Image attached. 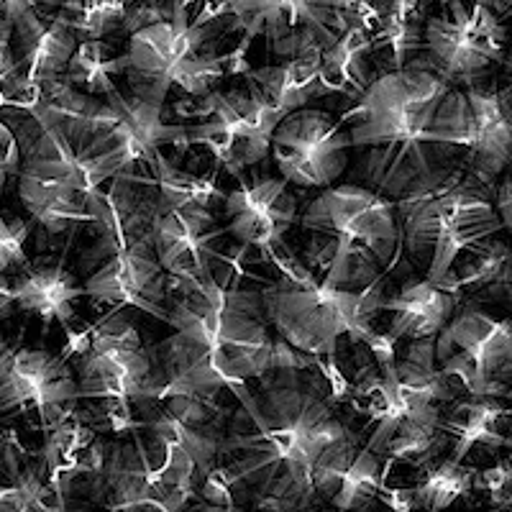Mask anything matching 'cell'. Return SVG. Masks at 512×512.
<instances>
[{"instance_id":"35","label":"cell","mask_w":512,"mask_h":512,"mask_svg":"<svg viewBox=\"0 0 512 512\" xmlns=\"http://www.w3.org/2000/svg\"><path fill=\"white\" fill-rule=\"evenodd\" d=\"M502 425L507 428V431H502V433H505V448H510V451H512V408H507Z\"/></svg>"},{"instance_id":"18","label":"cell","mask_w":512,"mask_h":512,"mask_svg":"<svg viewBox=\"0 0 512 512\" xmlns=\"http://www.w3.org/2000/svg\"><path fill=\"white\" fill-rule=\"evenodd\" d=\"M456 303L459 300L454 292L433 285L423 274H415L384 300L382 313H387V328L382 333L395 346L418 338H436L459 308Z\"/></svg>"},{"instance_id":"3","label":"cell","mask_w":512,"mask_h":512,"mask_svg":"<svg viewBox=\"0 0 512 512\" xmlns=\"http://www.w3.org/2000/svg\"><path fill=\"white\" fill-rule=\"evenodd\" d=\"M305 241L300 264L315 282L364 290L382 280L402 254L397 208L367 185H328L300 210Z\"/></svg>"},{"instance_id":"5","label":"cell","mask_w":512,"mask_h":512,"mask_svg":"<svg viewBox=\"0 0 512 512\" xmlns=\"http://www.w3.org/2000/svg\"><path fill=\"white\" fill-rule=\"evenodd\" d=\"M384 277L364 290H338L315 282L313 274L297 264L292 280L262 290L267 318L274 331L303 354L336 356L344 338L367 344L377 333L374 323L387 300Z\"/></svg>"},{"instance_id":"9","label":"cell","mask_w":512,"mask_h":512,"mask_svg":"<svg viewBox=\"0 0 512 512\" xmlns=\"http://www.w3.org/2000/svg\"><path fill=\"white\" fill-rule=\"evenodd\" d=\"M425 141L456 146L469 172L495 187L512 167V108L500 88L482 82L454 85L438 103Z\"/></svg>"},{"instance_id":"14","label":"cell","mask_w":512,"mask_h":512,"mask_svg":"<svg viewBox=\"0 0 512 512\" xmlns=\"http://www.w3.org/2000/svg\"><path fill=\"white\" fill-rule=\"evenodd\" d=\"M80 382L67 356L47 349L8 351L0 361V413L36 410L49 425L75 410Z\"/></svg>"},{"instance_id":"10","label":"cell","mask_w":512,"mask_h":512,"mask_svg":"<svg viewBox=\"0 0 512 512\" xmlns=\"http://www.w3.org/2000/svg\"><path fill=\"white\" fill-rule=\"evenodd\" d=\"M436 364L456 387L477 397H512V315L474 303L456 308L436 336Z\"/></svg>"},{"instance_id":"15","label":"cell","mask_w":512,"mask_h":512,"mask_svg":"<svg viewBox=\"0 0 512 512\" xmlns=\"http://www.w3.org/2000/svg\"><path fill=\"white\" fill-rule=\"evenodd\" d=\"M85 295L113 308H136L146 315L169 320L172 277L159 262L154 241H136L108 256L82 282Z\"/></svg>"},{"instance_id":"17","label":"cell","mask_w":512,"mask_h":512,"mask_svg":"<svg viewBox=\"0 0 512 512\" xmlns=\"http://www.w3.org/2000/svg\"><path fill=\"white\" fill-rule=\"evenodd\" d=\"M226 233L249 249H280L287 233L300 223V203L292 185L282 177L264 175L241 180L223 198Z\"/></svg>"},{"instance_id":"25","label":"cell","mask_w":512,"mask_h":512,"mask_svg":"<svg viewBox=\"0 0 512 512\" xmlns=\"http://www.w3.org/2000/svg\"><path fill=\"white\" fill-rule=\"evenodd\" d=\"M390 472L392 461H387L364 443L344 469V474L338 477V484L328 502H331V507L344 512L374 510L379 505L382 489L387 487Z\"/></svg>"},{"instance_id":"20","label":"cell","mask_w":512,"mask_h":512,"mask_svg":"<svg viewBox=\"0 0 512 512\" xmlns=\"http://www.w3.org/2000/svg\"><path fill=\"white\" fill-rule=\"evenodd\" d=\"M477 469L466 466L464 461H454L451 456L420 466V477L410 487H384L379 505L392 510H428L438 512L464 500L474 492Z\"/></svg>"},{"instance_id":"19","label":"cell","mask_w":512,"mask_h":512,"mask_svg":"<svg viewBox=\"0 0 512 512\" xmlns=\"http://www.w3.org/2000/svg\"><path fill=\"white\" fill-rule=\"evenodd\" d=\"M13 305L24 313L36 315L44 326H52L54 320L62 328H72L77 318V303L85 295V287L77 282V272L64 264H36L8 287Z\"/></svg>"},{"instance_id":"7","label":"cell","mask_w":512,"mask_h":512,"mask_svg":"<svg viewBox=\"0 0 512 512\" xmlns=\"http://www.w3.org/2000/svg\"><path fill=\"white\" fill-rule=\"evenodd\" d=\"M454 88L425 54L402 70L382 72L341 121L349 128L351 152L361 146L423 139L443 95Z\"/></svg>"},{"instance_id":"33","label":"cell","mask_w":512,"mask_h":512,"mask_svg":"<svg viewBox=\"0 0 512 512\" xmlns=\"http://www.w3.org/2000/svg\"><path fill=\"white\" fill-rule=\"evenodd\" d=\"M500 67H502V70H505V82H502V85H500V93H502V98L507 100V105H510V108H512V34H507L505 59H502Z\"/></svg>"},{"instance_id":"36","label":"cell","mask_w":512,"mask_h":512,"mask_svg":"<svg viewBox=\"0 0 512 512\" xmlns=\"http://www.w3.org/2000/svg\"><path fill=\"white\" fill-rule=\"evenodd\" d=\"M507 303H510V310H512V297H510V300H507Z\"/></svg>"},{"instance_id":"22","label":"cell","mask_w":512,"mask_h":512,"mask_svg":"<svg viewBox=\"0 0 512 512\" xmlns=\"http://www.w3.org/2000/svg\"><path fill=\"white\" fill-rule=\"evenodd\" d=\"M372 29L364 24H351L341 31L333 44L323 49L318 72V98L341 95L356 100L372 85Z\"/></svg>"},{"instance_id":"31","label":"cell","mask_w":512,"mask_h":512,"mask_svg":"<svg viewBox=\"0 0 512 512\" xmlns=\"http://www.w3.org/2000/svg\"><path fill=\"white\" fill-rule=\"evenodd\" d=\"M495 205H497V213H500L505 231L512 233V167L507 169L500 180H497Z\"/></svg>"},{"instance_id":"29","label":"cell","mask_w":512,"mask_h":512,"mask_svg":"<svg viewBox=\"0 0 512 512\" xmlns=\"http://www.w3.org/2000/svg\"><path fill=\"white\" fill-rule=\"evenodd\" d=\"M31 239V223L0 210V280L26 267V241Z\"/></svg>"},{"instance_id":"11","label":"cell","mask_w":512,"mask_h":512,"mask_svg":"<svg viewBox=\"0 0 512 512\" xmlns=\"http://www.w3.org/2000/svg\"><path fill=\"white\" fill-rule=\"evenodd\" d=\"M372 8L361 0H218L213 11L228 31H241L251 41L264 36L277 57H287L308 41L328 47Z\"/></svg>"},{"instance_id":"37","label":"cell","mask_w":512,"mask_h":512,"mask_svg":"<svg viewBox=\"0 0 512 512\" xmlns=\"http://www.w3.org/2000/svg\"><path fill=\"white\" fill-rule=\"evenodd\" d=\"M216 3H218V0H216Z\"/></svg>"},{"instance_id":"23","label":"cell","mask_w":512,"mask_h":512,"mask_svg":"<svg viewBox=\"0 0 512 512\" xmlns=\"http://www.w3.org/2000/svg\"><path fill=\"white\" fill-rule=\"evenodd\" d=\"M428 0H382L372 24V62L402 70L423 52Z\"/></svg>"},{"instance_id":"6","label":"cell","mask_w":512,"mask_h":512,"mask_svg":"<svg viewBox=\"0 0 512 512\" xmlns=\"http://www.w3.org/2000/svg\"><path fill=\"white\" fill-rule=\"evenodd\" d=\"M167 116L185 123L190 146L205 149L236 177L269 157L274 128L287 113L246 82V88H216L205 95L180 93Z\"/></svg>"},{"instance_id":"32","label":"cell","mask_w":512,"mask_h":512,"mask_svg":"<svg viewBox=\"0 0 512 512\" xmlns=\"http://www.w3.org/2000/svg\"><path fill=\"white\" fill-rule=\"evenodd\" d=\"M41 0H0V21L16 26L21 18L34 13L39 8Z\"/></svg>"},{"instance_id":"24","label":"cell","mask_w":512,"mask_h":512,"mask_svg":"<svg viewBox=\"0 0 512 512\" xmlns=\"http://www.w3.org/2000/svg\"><path fill=\"white\" fill-rule=\"evenodd\" d=\"M505 413L507 405L502 397L469 395V400L451 402L443 410V428L451 436L448 456L454 461H464L477 446L489 451L505 448V433H502Z\"/></svg>"},{"instance_id":"1","label":"cell","mask_w":512,"mask_h":512,"mask_svg":"<svg viewBox=\"0 0 512 512\" xmlns=\"http://www.w3.org/2000/svg\"><path fill=\"white\" fill-rule=\"evenodd\" d=\"M167 308L175 333L154 346L157 392L152 402L167 395L216 397L274 372L318 364V356L303 354L274 331L262 290L172 277Z\"/></svg>"},{"instance_id":"12","label":"cell","mask_w":512,"mask_h":512,"mask_svg":"<svg viewBox=\"0 0 512 512\" xmlns=\"http://www.w3.org/2000/svg\"><path fill=\"white\" fill-rule=\"evenodd\" d=\"M269 157L277 175L295 190H323L349 172V128L328 111L303 105L274 128Z\"/></svg>"},{"instance_id":"27","label":"cell","mask_w":512,"mask_h":512,"mask_svg":"<svg viewBox=\"0 0 512 512\" xmlns=\"http://www.w3.org/2000/svg\"><path fill=\"white\" fill-rule=\"evenodd\" d=\"M136 0H64L57 18L72 26L82 39H105L121 29L128 8Z\"/></svg>"},{"instance_id":"21","label":"cell","mask_w":512,"mask_h":512,"mask_svg":"<svg viewBox=\"0 0 512 512\" xmlns=\"http://www.w3.org/2000/svg\"><path fill=\"white\" fill-rule=\"evenodd\" d=\"M323 49H326L323 41H308L287 57H280L277 64L249 70L244 77L269 103L277 105L280 111L292 113L318 98V72Z\"/></svg>"},{"instance_id":"28","label":"cell","mask_w":512,"mask_h":512,"mask_svg":"<svg viewBox=\"0 0 512 512\" xmlns=\"http://www.w3.org/2000/svg\"><path fill=\"white\" fill-rule=\"evenodd\" d=\"M62 500L47 482L44 464L29 466L26 472L0 482V512H49L62 510Z\"/></svg>"},{"instance_id":"26","label":"cell","mask_w":512,"mask_h":512,"mask_svg":"<svg viewBox=\"0 0 512 512\" xmlns=\"http://www.w3.org/2000/svg\"><path fill=\"white\" fill-rule=\"evenodd\" d=\"M126 67V54L118 52L105 39H82L62 77L85 93L105 98L118 90L116 77L123 75Z\"/></svg>"},{"instance_id":"13","label":"cell","mask_w":512,"mask_h":512,"mask_svg":"<svg viewBox=\"0 0 512 512\" xmlns=\"http://www.w3.org/2000/svg\"><path fill=\"white\" fill-rule=\"evenodd\" d=\"M507 31L487 3L472 0L464 11L425 18L423 54L451 85H469L502 64Z\"/></svg>"},{"instance_id":"34","label":"cell","mask_w":512,"mask_h":512,"mask_svg":"<svg viewBox=\"0 0 512 512\" xmlns=\"http://www.w3.org/2000/svg\"><path fill=\"white\" fill-rule=\"evenodd\" d=\"M8 308H13V300H11V295H8V287H0V320L6 318ZM8 351L11 349H8L6 341H3V336H0V361L6 359Z\"/></svg>"},{"instance_id":"16","label":"cell","mask_w":512,"mask_h":512,"mask_svg":"<svg viewBox=\"0 0 512 512\" xmlns=\"http://www.w3.org/2000/svg\"><path fill=\"white\" fill-rule=\"evenodd\" d=\"M354 152L356 162L351 172L359 177V185L372 187L374 192L390 198L392 203L423 190L425 185L438 180L446 169L461 164V159L456 157L459 154L456 146L425 139L361 146Z\"/></svg>"},{"instance_id":"2","label":"cell","mask_w":512,"mask_h":512,"mask_svg":"<svg viewBox=\"0 0 512 512\" xmlns=\"http://www.w3.org/2000/svg\"><path fill=\"white\" fill-rule=\"evenodd\" d=\"M310 369L274 372L259 390L233 392L239 410L228 418L218 464L236 477L256 510L315 507V464L328 446L351 433L320 387L323 372L305 377Z\"/></svg>"},{"instance_id":"4","label":"cell","mask_w":512,"mask_h":512,"mask_svg":"<svg viewBox=\"0 0 512 512\" xmlns=\"http://www.w3.org/2000/svg\"><path fill=\"white\" fill-rule=\"evenodd\" d=\"M402 251L425 280L441 287L459 254L487 236L505 231L495 187L466 167L446 169L438 180L397 200Z\"/></svg>"},{"instance_id":"30","label":"cell","mask_w":512,"mask_h":512,"mask_svg":"<svg viewBox=\"0 0 512 512\" xmlns=\"http://www.w3.org/2000/svg\"><path fill=\"white\" fill-rule=\"evenodd\" d=\"M18 169H21V146L13 128L0 118V200H3L8 180L18 175Z\"/></svg>"},{"instance_id":"8","label":"cell","mask_w":512,"mask_h":512,"mask_svg":"<svg viewBox=\"0 0 512 512\" xmlns=\"http://www.w3.org/2000/svg\"><path fill=\"white\" fill-rule=\"evenodd\" d=\"M70 354L77 356L82 400L152 402L157 390L154 349L141 341L123 308H113L95 326L77 333L64 351Z\"/></svg>"}]
</instances>
